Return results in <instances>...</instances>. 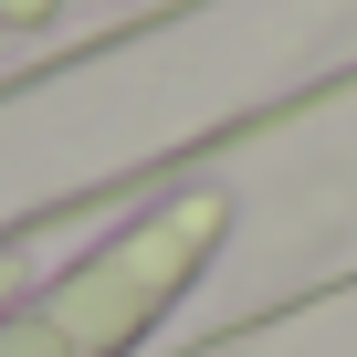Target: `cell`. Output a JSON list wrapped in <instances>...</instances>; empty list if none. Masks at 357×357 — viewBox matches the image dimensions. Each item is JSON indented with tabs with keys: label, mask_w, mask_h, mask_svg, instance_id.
I'll return each instance as SVG.
<instances>
[{
	"label": "cell",
	"mask_w": 357,
	"mask_h": 357,
	"mask_svg": "<svg viewBox=\"0 0 357 357\" xmlns=\"http://www.w3.org/2000/svg\"><path fill=\"white\" fill-rule=\"evenodd\" d=\"M231 231V190H178L158 211H137L116 242H95L84 263H63L43 294L0 305V357H126L178 294L200 284V263Z\"/></svg>",
	"instance_id": "6da1fadb"
}]
</instances>
